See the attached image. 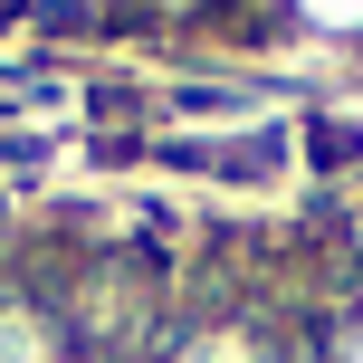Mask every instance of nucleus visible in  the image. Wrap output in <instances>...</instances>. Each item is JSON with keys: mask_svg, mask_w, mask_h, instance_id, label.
<instances>
[{"mask_svg": "<svg viewBox=\"0 0 363 363\" xmlns=\"http://www.w3.org/2000/svg\"><path fill=\"white\" fill-rule=\"evenodd\" d=\"M38 19H96V29H106V19H125V0H29Z\"/></svg>", "mask_w": 363, "mask_h": 363, "instance_id": "20e7f679", "label": "nucleus"}, {"mask_svg": "<svg viewBox=\"0 0 363 363\" xmlns=\"http://www.w3.org/2000/svg\"><path fill=\"white\" fill-rule=\"evenodd\" d=\"M134 19H163V29H201V19H220V0H125Z\"/></svg>", "mask_w": 363, "mask_h": 363, "instance_id": "7ed1b4c3", "label": "nucleus"}, {"mask_svg": "<svg viewBox=\"0 0 363 363\" xmlns=\"http://www.w3.org/2000/svg\"><path fill=\"white\" fill-rule=\"evenodd\" d=\"M335 363H363V306H354V325H345V345H335Z\"/></svg>", "mask_w": 363, "mask_h": 363, "instance_id": "39448f33", "label": "nucleus"}, {"mask_svg": "<svg viewBox=\"0 0 363 363\" xmlns=\"http://www.w3.org/2000/svg\"><path fill=\"white\" fill-rule=\"evenodd\" d=\"M306 153L325 172H363V115H315V125H306Z\"/></svg>", "mask_w": 363, "mask_h": 363, "instance_id": "f257e3e1", "label": "nucleus"}, {"mask_svg": "<svg viewBox=\"0 0 363 363\" xmlns=\"http://www.w3.org/2000/svg\"><path fill=\"white\" fill-rule=\"evenodd\" d=\"M172 363H258V345H249L239 325H201V335L172 345Z\"/></svg>", "mask_w": 363, "mask_h": 363, "instance_id": "f03ea898", "label": "nucleus"}]
</instances>
